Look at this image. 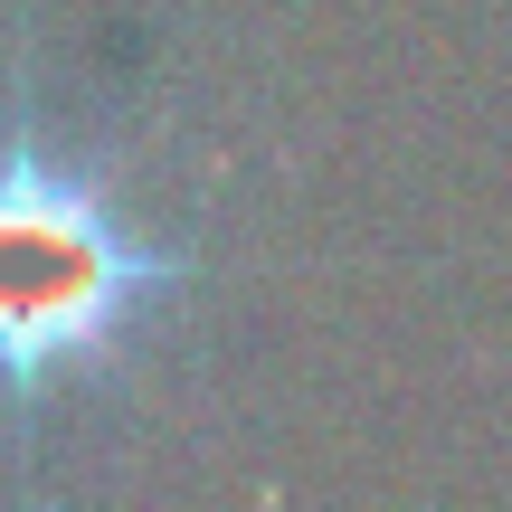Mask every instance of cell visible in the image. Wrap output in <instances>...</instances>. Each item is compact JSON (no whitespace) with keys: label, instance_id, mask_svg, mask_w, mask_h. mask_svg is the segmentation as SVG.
<instances>
[{"label":"cell","instance_id":"cell-1","mask_svg":"<svg viewBox=\"0 0 512 512\" xmlns=\"http://www.w3.org/2000/svg\"><path fill=\"white\" fill-rule=\"evenodd\" d=\"M181 285L171 256H152L105 190L10 133L0 143V389L38 399L67 370H95L114 342H133L162 294Z\"/></svg>","mask_w":512,"mask_h":512}]
</instances>
